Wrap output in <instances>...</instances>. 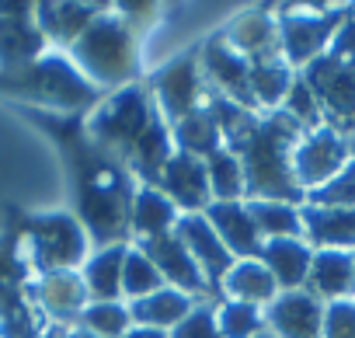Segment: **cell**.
<instances>
[{"label":"cell","mask_w":355,"mask_h":338,"mask_svg":"<svg viewBox=\"0 0 355 338\" xmlns=\"http://www.w3.org/2000/svg\"><path fill=\"white\" fill-rule=\"evenodd\" d=\"M209 112L237 150V160L244 167V192L251 199L293 203V206H300L306 199L293 178V146L300 143L303 129L286 112L254 119L248 108H241L227 98L213 101Z\"/></svg>","instance_id":"obj_1"},{"label":"cell","mask_w":355,"mask_h":338,"mask_svg":"<svg viewBox=\"0 0 355 338\" xmlns=\"http://www.w3.org/2000/svg\"><path fill=\"white\" fill-rule=\"evenodd\" d=\"M4 87H15L18 94H28L35 101L56 105V108H84L98 98L94 84L63 56H42L39 63H32L28 70L15 74V77H0Z\"/></svg>","instance_id":"obj_2"},{"label":"cell","mask_w":355,"mask_h":338,"mask_svg":"<svg viewBox=\"0 0 355 338\" xmlns=\"http://www.w3.org/2000/svg\"><path fill=\"white\" fill-rule=\"evenodd\" d=\"M73 56L80 74H87L91 81L101 84H119L132 74L136 53H132V39L125 32L122 22H115L112 15H98L87 32L73 42Z\"/></svg>","instance_id":"obj_3"},{"label":"cell","mask_w":355,"mask_h":338,"mask_svg":"<svg viewBox=\"0 0 355 338\" xmlns=\"http://www.w3.org/2000/svg\"><path fill=\"white\" fill-rule=\"evenodd\" d=\"M25 234L32 265L39 272H73V265H80L87 255V230L67 213L28 217Z\"/></svg>","instance_id":"obj_4"},{"label":"cell","mask_w":355,"mask_h":338,"mask_svg":"<svg viewBox=\"0 0 355 338\" xmlns=\"http://www.w3.org/2000/svg\"><path fill=\"white\" fill-rule=\"evenodd\" d=\"M317 98L320 119L327 129L352 136L355 133V67H345L334 56H320L300 74Z\"/></svg>","instance_id":"obj_5"},{"label":"cell","mask_w":355,"mask_h":338,"mask_svg":"<svg viewBox=\"0 0 355 338\" xmlns=\"http://www.w3.org/2000/svg\"><path fill=\"white\" fill-rule=\"evenodd\" d=\"M150 126H153V112H150L146 91L139 84H129L98 108V115L91 119V136L105 150H119L129 157Z\"/></svg>","instance_id":"obj_6"},{"label":"cell","mask_w":355,"mask_h":338,"mask_svg":"<svg viewBox=\"0 0 355 338\" xmlns=\"http://www.w3.org/2000/svg\"><path fill=\"white\" fill-rule=\"evenodd\" d=\"M352 8H334L320 15H303V11H286L275 18L279 25V49L289 67H310L331 49V39L345 25Z\"/></svg>","instance_id":"obj_7"},{"label":"cell","mask_w":355,"mask_h":338,"mask_svg":"<svg viewBox=\"0 0 355 338\" xmlns=\"http://www.w3.org/2000/svg\"><path fill=\"white\" fill-rule=\"evenodd\" d=\"M129 206L132 196L125 189V178L108 171V167L80 182V213L87 220V230L98 241H112L122 234V227L129 223Z\"/></svg>","instance_id":"obj_8"},{"label":"cell","mask_w":355,"mask_h":338,"mask_svg":"<svg viewBox=\"0 0 355 338\" xmlns=\"http://www.w3.org/2000/svg\"><path fill=\"white\" fill-rule=\"evenodd\" d=\"M352 160L348 153V136L320 126V129H310L300 136V143L293 146V178L296 185L306 192L320 189L324 182H331L341 167Z\"/></svg>","instance_id":"obj_9"},{"label":"cell","mask_w":355,"mask_h":338,"mask_svg":"<svg viewBox=\"0 0 355 338\" xmlns=\"http://www.w3.org/2000/svg\"><path fill=\"white\" fill-rule=\"evenodd\" d=\"M46 35L39 32L35 18L25 4H0V70L15 77L42 60Z\"/></svg>","instance_id":"obj_10"},{"label":"cell","mask_w":355,"mask_h":338,"mask_svg":"<svg viewBox=\"0 0 355 338\" xmlns=\"http://www.w3.org/2000/svg\"><path fill=\"white\" fill-rule=\"evenodd\" d=\"M174 234H178V241L189 248V255L196 258V265L206 276V282L209 286H223L227 272L234 269V255L227 251L220 234L209 227V220L199 217V213H185V217H178Z\"/></svg>","instance_id":"obj_11"},{"label":"cell","mask_w":355,"mask_h":338,"mask_svg":"<svg viewBox=\"0 0 355 338\" xmlns=\"http://www.w3.org/2000/svg\"><path fill=\"white\" fill-rule=\"evenodd\" d=\"M324 303L306 289L279 293L265 310V328L275 338H320Z\"/></svg>","instance_id":"obj_12"},{"label":"cell","mask_w":355,"mask_h":338,"mask_svg":"<svg viewBox=\"0 0 355 338\" xmlns=\"http://www.w3.org/2000/svg\"><path fill=\"white\" fill-rule=\"evenodd\" d=\"M157 189L189 213L206 210L213 192H209V175H206V160L192 157V153H171V160L164 164V171L157 178Z\"/></svg>","instance_id":"obj_13"},{"label":"cell","mask_w":355,"mask_h":338,"mask_svg":"<svg viewBox=\"0 0 355 338\" xmlns=\"http://www.w3.org/2000/svg\"><path fill=\"white\" fill-rule=\"evenodd\" d=\"M139 251L157 265L164 286L171 282V289H182V293H206L209 282L206 276L199 272L196 258L189 255V248L178 241V234H160V237H150L139 244Z\"/></svg>","instance_id":"obj_14"},{"label":"cell","mask_w":355,"mask_h":338,"mask_svg":"<svg viewBox=\"0 0 355 338\" xmlns=\"http://www.w3.org/2000/svg\"><path fill=\"white\" fill-rule=\"evenodd\" d=\"M303 237L317 251H355V210L341 206H300Z\"/></svg>","instance_id":"obj_15"},{"label":"cell","mask_w":355,"mask_h":338,"mask_svg":"<svg viewBox=\"0 0 355 338\" xmlns=\"http://www.w3.org/2000/svg\"><path fill=\"white\" fill-rule=\"evenodd\" d=\"M206 220L220 234V241L227 244L230 255H241V262L261 258L265 241H261V234H258V227H254V220H251L244 203H209L206 206Z\"/></svg>","instance_id":"obj_16"},{"label":"cell","mask_w":355,"mask_h":338,"mask_svg":"<svg viewBox=\"0 0 355 338\" xmlns=\"http://www.w3.org/2000/svg\"><path fill=\"white\" fill-rule=\"evenodd\" d=\"M202 63H206L209 77L223 87L227 101H234L241 108H251L254 105V94H251V63L241 53H234L223 39H213L202 49Z\"/></svg>","instance_id":"obj_17"},{"label":"cell","mask_w":355,"mask_h":338,"mask_svg":"<svg viewBox=\"0 0 355 338\" xmlns=\"http://www.w3.org/2000/svg\"><path fill=\"white\" fill-rule=\"evenodd\" d=\"M306 293H313L320 303L352 300L355 293V265L352 251H313L310 272H306Z\"/></svg>","instance_id":"obj_18"},{"label":"cell","mask_w":355,"mask_h":338,"mask_svg":"<svg viewBox=\"0 0 355 338\" xmlns=\"http://www.w3.org/2000/svg\"><path fill=\"white\" fill-rule=\"evenodd\" d=\"M153 94L160 101V108L178 122L185 119L189 112H196V94H199V70H196V60L192 56H182L167 63L157 77H153Z\"/></svg>","instance_id":"obj_19"},{"label":"cell","mask_w":355,"mask_h":338,"mask_svg":"<svg viewBox=\"0 0 355 338\" xmlns=\"http://www.w3.org/2000/svg\"><path fill=\"white\" fill-rule=\"evenodd\" d=\"M310 262H313V248L303 237H279V241H265L261 248V265L272 272L275 286H282L286 293L306 286Z\"/></svg>","instance_id":"obj_20"},{"label":"cell","mask_w":355,"mask_h":338,"mask_svg":"<svg viewBox=\"0 0 355 338\" xmlns=\"http://www.w3.org/2000/svg\"><path fill=\"white\" fill-rule=\"evenodd\" d=\"M234 53H241L248 63H261V60H275L279 56V25L275 18L254 11V15H241L227 39H223Z\"/></svg>","instance_id":"obj_21"},{"label":"cell","mask_w":355,"mask_h":338,"mask_svg":"<svg viewBox=\"0 0 355 338\" xmlns=\"http://www.w3.org/2000/svg\"><path fill=\"white\" fill-rule=\"evenodd\" d=\"M39 303L56 321H80L87 307V286L77 272H46L39 279Z\"/></svg>","instance_id":"obj_22"},{"label":"cell","mask_w":355,"mask_h":338,"mask_svg":"<svg viewBox=\"0 0 355 338\" xmlns=\"http://www.w3.org/2000/svg\"><path fill=\"white\" fill-rule=\"evenodd\" d=\"M129 223H132V230H136L143 241H150V237L171 234V227L178 223V210H174V203H171L157 185H143V189L132 196Z\"/></svg>","instance_id":"obj_23"},{"label":"cell","mask_w":355,"mask_h":338,"mask_svg":"<svg viewBox=\"0 0 355 338\" xmlns=\"http://www.w3.org/2000/svg\"><path fill=\"white\" fill-rule=\"evenodd\" d=\"M192 307H196V300H192L189 293L171 289V286H160L157 293H150V296H143V300H132L129 314H132V321H139L143 328L164 331V328H174L182 317H189Z\"/></svg>","instance_id":"obj_24"},{"label":"cell","mask_w":355,"mask_h":338,"mask_svg":"<svg viewBox=\"0 0 355 338\" xmlns=\"http://www.w3.org/2000/svg\"><path fill=\"white\" fill-rule=\"evenodd\" d=\"M230 300H241V303H251V307H261V303H272L279 286L272 279V272L261 265V258H248V262H234V269L227 272L223 279ZM220 286V289H223Z\"/></svg>","instance_id":"obj_25"},{"label":"cell","mask_w":355,"mask_h":338,"mask_svg":"<svg viewBox=\"0 0 355 338\" xmlns=\"http://www.w3.org/2000/svg\"><path fill=\"white\" fill-rule=\"evenodd\" d=\"M174 140H178V146H182V153H192L199 160L223 150V129H220V122L213 119L209 108H196L185 119H178L174 122Z\"/></svg>","instance_id":"obj_26"},{"label":"cell","mask_w":355,"mask_h":338,"mask_svg":"<svg viewBox=\"0 0 355 338\" xmlns=\"http://www.w3.org/2000/svg\"><path fill=\"white\" fill-rule=\"evenodd\" d=\"M94 18H98V8H84V4H42L39 15H35V25L46 35V42L56 39V42H70L73 46L87 32V25Z\"/></svg>","instance_id":"obj_27"},{"label":"cell","mask_w":355,"mask_h":338,"mask_svg":"<svg viewBox=\"0 0 355 338\" xmlns=\"http://www.w3.org/2000/svg\"><path fill=\"white\" fill-rule=\"evenodd\" d=\"M125 244H105L98 255L87 258L84 265V286L87 296L94 300H115L122 293V262H125Z\"/></svg>","instance_id":"obj_28"},{"label":"cell","mask_w":355,"mask_h":338,"mask_svg":"<svg viewBox=\"0 0 355 338\" xmlns=\"http://www.w3.org/2000/svg\"><path fill=\"white\" fill-rule=\"evenodd\" d=\"M248 213L261 234V241H279V237H303V217L300 206L293 203H268V199H251Z\"/></svg>","instance_id":"obj_29"},{"label":"cell","mask_w":355,"mask_h":338,"mask_svg":"<svg viewBox=\"0 0 355 338\" xmlns=\"http://www.w3.org/2000/svg\"><path fill=\"white\" fill-rule=\"evenodd\" d=\"M293 81H296V70H293L282 56L251 63V94H254V101H261V105H279V101H286Z\"/></svg>","instance_id":"obj_30"},{"label":"cell","mask_w":355,"mask_h":338,"mask_svg":"<svg viewBox=\"0 0 355 338\" xmlns=\"http://www.w3.org/2000/svg\"><path fill=\"white\" fill-rule=\"evenodd\" d=\"M206 175H209L213 203H237V196H244V167H241L237 153L220 150V153L206 157Z\"/></svg>","instance_id":"obj_31"},{"label":"cell","mask_w":355,"mask_h":338,"mask_svg":"<svg viewBox=\"0 0 355 338\" xmlns=\"http://www.w3.org/2000/svg\"><path fill=\"white\" fill-rule=\"evenodd\" d=\"M80 328H87L98 338H122L132 328V314L119 300H94L80 314Z\"/></svg>","instance_id":"obj_32"},{"label":"cell","mask_w":355,"mask_h":338,"mask_svg":"<svg viewBox=\"0 0 355 338\" xmlns=\"http://www.w3.org/2000/svg\"><path fill=\"white\" fill-rule=\"evenodd\" d=\"M164 286L157 265L139 251V248H129L125 251V262H122V293L132 296V300H143L150 293H157Z\"/></svg>","instance_id":"obj_33"},{"label":"cell","mask_w":355,"mask_h":338,"mask_svg":"<svg viewBox=\"0 0 355 338\" xmlns=\"http://www.w3.org/2000/svg\"><path fill=\"white\" fill-rule=\"evenodd\" d=\"M216 328H220V338H254V335L265 331V317L251 303L227 300L216 310Z\"/></svg>","instance_id":"obj_34"},{"label":"cell","mask_w":355,"mask_h":338,"mask_svg":"<svg viewBox=\"0 0 355 338\" xmlns=\"http://www.w3.org/2000/svg\"><path fill=\"white\" fill-rule=\"evenodd\" d=\"M306 203L313 206H341V210H355V160H348L341 171L324 182L320 189L306 192Z\"/></svg>","instance_id":"obj_35"},{"label":"cell","mask_w":355,"mask_h":338,"mask_svg":"<svg viewBox=\"0 0 355 338\" xmlns=\"http://www.w3.org/2000/svg\"><path fill=\"white\" fill-rule=\"evenodd\" d=\"M282 112L303 129V133H310V129H320L324 126V119H320V108H317V98H313V91L306 87V81L296 74V81H293V87H289V94H286V101H282Z\"/></svg>","instance_id":"obj_36"},{"label":"cell","mask_w":355,"mask_h":338,"mask_svg":"<svg viewBox=\"0 0 355 338\" xmlns=\"http://www.w3.org/2000/svg\"><path fill=\"white\" fill-rule=\"evenodd\" d=\"M39 335H42V314L28 300H21L0 317V338H39Z\"/></svg>","instance_id":"obj_37"},{"label":"cell","mask_w":355,"mask_h":338,"mask_svg":"<svg viewBox=\"0 0 355 338\" xmlns=\"http://www.w3.org/2000/svg\"><path fill=\"white\" fill-rule=\"evenodd\" d=\"M320 338H355V300L324 303Z\"/></svg>","instance_id":"obj_38"},{"label":"cell","mask_w":355,"mask_h":338,"mask_svg":"<svg viewBox=\"0 0 355 338\" xmlns=\"http://www.w3.org/2000/svg\"><path fill=\"white\" fill-rule=\"evenodd\" d=\"M167 338H220L216 328V310L213 307H192L189 317H182Z\"/></svg>","instance_id":"obj_39"},{"label":"cell","mask_w":355,"mask_h":338,"mask_svg":"<svg viewBox=\"0 0 355 338\" xmlns=\"http://www.w3.org/2000/svg\"><path fill=\"white\" fill-rule=\"evenodd\" d=\"M21 276H25V265L18 258L0 255V317L25 300L21 296Z\"/></svg>","instance_id":"obj_40"},{"label":"cell","mask_w":355,"mask_h":338,"mask_svg":"<svg viewBox=\"0 0 355 338\" xmlns=\"http://www.w3.org/2000/svg\"><path fill=\"white\" fill-rule=\"evenodd\" d=\"M327 56L341 60L345 67H355V11L345 18V25H341V28H338V35L331 39Z\"/></svg>","instance_id":"obj_41"},{"label":"cell","mask_w":355,"mask_h":338,"mask_svg":"<svg viewBox=\"0 0 355 338\" xmlns=\"http://www.w3.org/2000/svg\"><path fill=\"white\" fill-rule=\"evenodd\" d=\"M122 338H167V331H157V328H143V324H136V328H129Z\"/></svg>","instance_id":"obj_42"},{"label":"cell","mask_w":355,"mask_h":338,"mask_svg":"<svg viewBox=\"0 0 355 338\" xmlns=\"http://www.w3.org/2000/svg\"><path fill=\"white\" fill-rule=\"evenodd\" d=\"M67 338H98V335H91L87 328H73V331H67Z\"/></svg>","instance_id":"obj_43"},{"label":"cell","mask_w":355,"mask_h":338,"mask_svg":"<svg viewBox=\"0 0 355 338\" xmlns=\"http://www.w3.org/2000/svg\"><path fill=\"white\" fill-rule=\"evenodd\" d=\"M39 338H67V335H63V331H60V328H49V331H42V335H39Z\"/></svg>","instance_id":"obj_44"},{"label":"cell","mask_w":355,"mask_h":338,"mask_svg":"<svg viewBox=\"0 0 355 338\" xmlns=\"http://www.w3.org/2000/svg\"><path fill=\"white\" fill-rule=\"evenodd\" d=\"M348 153H352V160H355V133L348 136Z\"/></svg>","instance_id":"obj_45"},{"label":"cell","mask_w":355,"mask_h":338,"mask_svg":"<svg viewBox=\"0 0 355 338\" xmlns=\"http://www.w3.org/2000/svg\"><path fill=\"white\" fill-rule=\"evenodd\" d=\"M254 338H275V335H272V331L265 328V331H261V335H254Z\"/></svg>","instance_id":"obj_46"},{"label":"cell","mask_w":355,"mask_h":338,"mask_svg":"<svg viewBox=\"0 0 355 338\" xmlns=\"http://www.w3.org/2000/svg\"><path fill=\"white\" fill-rule=\"evenodd\" d=\"M352 265H355V251H352Z\"/></svg>","instance_id":"obj_47"}]
</instances>
